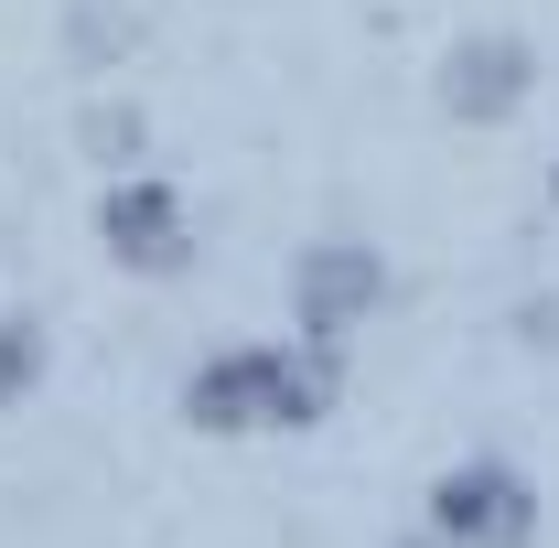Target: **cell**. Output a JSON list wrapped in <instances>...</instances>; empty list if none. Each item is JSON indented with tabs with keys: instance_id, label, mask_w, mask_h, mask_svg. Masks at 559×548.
I'll use <instances>...</instances> for the list:
<instances>
[{
	"instance_id": "cell-5",
	"label": "cell",
	"mask_w": 559,
	"mask_h": 548,
	"mask_svg": "<svg viewBox=\"0 0 559 548\" xmlns=\"http://www.w3.org/2000/svg\"><path fill=\"white\" fill-rule=\"evenodd\" d=\"M527 86H538V55H527L516 33H474V44H452V65H441V108H452V119H506Z\"/></svg>"
},
{
	"instance_id": "cell-1",
	"label": "cell",
	"mask_w": 559,
	"mask_h": 548,
	"mask_svg": "<svg viewBox=\"0 0 559 548\" xmlns=\"http://www.w3.org/2000/svg\"><path fill=\"white\" fill-rule=\"evenodd\" d=\"M334 398V366L301 344H226L183 377V419L194 430H301Z\"/></svg>"
},
{
	"instance_id": "cell-6",
	"label": "cell",
	"mask_w": 559,
	"mask_h": 548,
	"mask_svg": "<svg viewBox=\"0 0 559 548\" xmlns=\"http://www.w3.org/2000/svg\"><path fill=\"white\" fill-rule=\"evenodd\" d=\"M44 388V323L22 312V323H0V409H22Z\"/></svg>"
},
{
	"instance_id": "cell-2",
	"label": "cell",
	"mask_w": 559,
	"mask_h": 548,
	"mask_svg": "<svg viewBox=\"0 0 559 548\" xmlns=\"http://www.w3.org/2000/svg\"><path fill=\"white\" fill-rule=\"evenodd\" d=\"M430 538L452 548H527L538 538V495L516 463H452L430 484Z\"/></svg>"
},
{
	"instance_id": "cell-3",
	"label": "cell",
	"mask_w": 559,
	"mask_h": 548,
	"mask_svg": "<svg viewBox=\"0 0 559 548\" xmlns=\"http://www.w3.org/2000/svg\"><path fill=\"white\" fill-rule=\"evenodd\" d=\"M377 301H388V259H377L366 237H323V248H301V270H290V323H301L312 344H345Z\"/></svg>"
},
{
	"instance_id": "cell-7",
	"label": "cell",
	"mask_w": 559,
	"mask_h": 548,
	"mask_svg": "<svg viewBox=\"0 0 559 548\" xmlns=\"http://www.w3.org/2000/svg\"><path fill=\"white\" fill-rule=\"evenodd\" d=\"M549 194H559V183H549Z\"/></svg>"
},
{
	"instance_id": "cell-4",
	"label": "cell",
	"mask_w": 559,
	"mask_h": 548,
	"mask_svg": "<svg viewBox=\"0 0 559 548\" xmlns=\"http://www.w3.org/2000/svg\"><path fill=\"white\" fill-rule=\"evenodd\" d=\"M97 248H108L119 270H140V279H173L183 259H194V215H183L173 183L130 172V183H108V194H97Z\"/></svg>"
}]
</instances>
